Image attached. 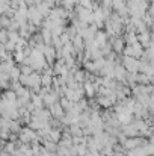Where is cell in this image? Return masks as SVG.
<instances>
[{
	"label": "cell",
	"mask_w": 154,
	"mask_h": 156,
	"mask_svg": "<svg viewBox=\"0 0 154 156\" xmlns=\"http://www.w3.org/2000/svg\"><path fill=\"white\" fill-rule=\"evenodd\" d=\"M116 120H118L119 124H128V123L133 121V114L128 112V111H121V112L116 114Z\"/></svg>",
	"instance_id": "1"
},
{
	"label": "cell",
	"mask_w": 154,
	"mask_h": 156,
	"mask_svg": "<svg viewBox=\"0 0 154 156\" xmlns=\"http://www.w3.org/2000/svg\"><path fill=\"white\" fill-rule=\"evenodd\" d=\"M49 108V111H50V115L53 118H60L62 115H65V111L62 109V106L59 105V102H56V103L50 105V106H47Z\"/></svg>",
	"instance_id": "2"
},
{
	"label": "cell",
	"mask_w": 154,
	"mask_h": 156,
	"mask_svg": "<svg viewBox=\"0 0 154 156\" xmlns=\"http://www.w3.org/2000/svg\"><path fill=\"white\" fill-rule=\"evenodd\" d=\"M124 68H127L128 71H132V73H135L136 70H139V62L135 59V58H132V56H125V59H124Z\"/></svg>",
	"instance_id": "3"
},
{
	"label": "cell",
	"mask_w": 154,
	"mask_h": 156,
	"mask_svg": "<svg viewBox=\"0 0 154 156\" xmlns=\"http://www.w3.org/2000/svg\"><path fill=\"white\" fill-rule=\"evenodd\" d=\"M46 138L57 144V143H59V140L62 138V130H60V129H57V127H51L50 130H49V133H47V136H46Z\"/></svg>",
	"instance_id": "4"
},
{
	"label": "cell",
	"mask_w": 154,
	"mask_h": 156,
	"mask_svg": "<svg viewBox=\"0 0 154 156\" xmlns=\"http://www.w3.org/2000/svg\"><path fill=\"white\" fill-rule=\"evenodd\" d=\"M97 103H98V106L103 108V109H109V108H112V106H113L112 100H110L107 96H100V97L97 99Z\"/></svg>",
	"instance_id": "5"
},
{
	"label": "cell",
	"mask_w": 154,
	"mask_h": 156,
	"mask_svg": "<svg viewBox=\"0 0 154 156\" xmlns=\"http://www.w3.org/2000/svg\"><path fill=\"white\" fill-rule=\"evenodd\" d=\"M59 105L62 106V109H63L65 112H68V111H71V109H73V105H74V102H70L68 99L62 97V99H60V102H59Z\"/></svg>",
	"instance_id": "6"
},
{
	"label": "cell",
	"mask_w": 154,
	"mask_h": 156,
	"mask_svg": "<svg viewBox=\"0 0 154 156\" xmlns=\"http://www.w3.org/2000/svg\"><path fill=\"white\" fill-rule=\"evenodd\" d=\"M15 149H17V146H15L14 141H6L5 146H3V152H6V153H9V155H11Z\"/></svg>",
	"instance_id": "7"
},
{
	"label": "cell",
	"mask_w": 154,
	"mask_h": 156,
	"mask_svg": "<svg viewBox=\"0 0 154 156\" xmlns=\"http://www.w3.org/2000/svg\"><path fill=\"white\" fill-rule=\"evenodd\" d=\"M113 49L118 50V52H121V49H122V41H121V40H116V41L113 43Z\"/></svg>",
	"instance_id": "8"
},
{
	"label": "cell",
	"mask_w": 154,
	"mask_h": 156,
	"mask_svg": "<svg viewBox=\"0 0 154 156\" xmlns=\"http://www.w3.org/2000/svg\"><path fill=\"white\" fill-rule=\"evenodd\" d=\"M6 38H8V34L5 30H0V43H5Z\"/></svg>",
	"instance_id": "9"
}]
</instances>
